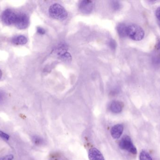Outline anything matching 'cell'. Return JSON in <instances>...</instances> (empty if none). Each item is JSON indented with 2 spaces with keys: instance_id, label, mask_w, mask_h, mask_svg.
Returning a JSON list of instances; mask_svg holds the SVG:
<instances>
[{
  "instance_id": "6da1fadb",
  "label": "cell",
  "mask_w": 160,
  "mask_h": 160,
  "mask_svg": "<svg viewBox=\"0 0 160 160\" xmlns=\"http://www.w3.org/2000/svg\"><path fill=\"white\" fill-rule=\"evenodd\" d=\"M50 15L53 18L63 20L66 19L68 13L65 8L58 3L52 5L49 9Z\"/></svg>"
},
{
  "instance_id": "4fadbf2b",
  "label": "cell",
  "mask_w": 160,
  "mask_h": 160,
  "mask_svg": "<svg viewBox=\"0 0 160 160\" xmlns=\"http://www.w3.org/2000/svg\"><path fill=\"white\" fill-rule=\"evenodd\" d=\"M33 142L36 145L39 146L41 145L44 143V140L41 137L38 136H34L33 137Z\"/></svg>"
},
{
  "instance_id": "30bf717a",
  "label": "cell",
  "mask_w": 160,
  "mask_h": 160,
  "mask_svg": "<svg viewBox=\"0 0 160 160\" xmlns=\"http://www.w3.org/2000/svg\"><path fill=\"white\" fill-rule=\"evenodd\" d=\"M28 40L27 38L23 35H18L12 38L11 42L12 43L17 45H22L26 44Z\"/></svg>"
},
{
  "instance_id": "2e32d148",
  "label": "cell",
  "mask_w": 160,
  "mask_h": 160,
  "mask_svg": "<svg viewBox=\"0 0 160 160\" xmlns=\"http://www.w3.org/2000/svg\"><path fill=\"white\" fill-rule=\"evenodd\" d=\"M156 16L158 20V23L160 27V7L158 8V9L156 10Z\"/></svg>"
},
{
  "instance_id": "7c38bea8",
  "label": "cell",
  "mask_w": 160,
  "mask_h": 160,
  "mask_svg": "<svg viewBox=\"0 0 160 160\" xmlns=\"http://www.w3.org/2000/svg\"><path fill=\"white\" fill-rule=\"evenodd\" d=\"M140 160H153L152 158L148 153L146 151H143L141 152L140 155Z\"/></svg>"
},
{
  "instance_id": "ac0fdd59",
  "label": "cell",
  "mask_w": 160,
  "mask_h": 160,
  "mask_svg": "<svg viewBox=\"0 0 160 160\" xmlns=\"http://www.w3.org/2000/svg\"><path fill=\"white\" fill-rule=\"evenodd\" d=\"M14 159V156L12 155H8L1 158L0 160H12Z\"/></svg>"
},
{
  "instance_id": "3957f363",
  "label": "cell",
  "mask_w": 160,
  "mask_h": 160,
  "mask_svg": "<svg viewBox=\"0 0 160 160\" xmlns=\"http://www.w3.org/2000/svg\"><path fill=\"white\" fill-rule=\"evenodd\" d=\"M119 145L121 149L127 150L132 154H137V149L129 136H124L120 141Z\"/></svg>"
},
{
  "instance_id": "52a82bcc",
  "label": "cell",
  "mask_w": 160,
  "mask_h": 160,
  "mask_svg": "<svg viewBox=\"0 0 160 160\" xmlns=\"http://www.w3.org/2000/svg\"><path fill=\"white\" fill-rule=\"evenodd\" d=\"M88 158L90 160H104L103 155L96 148H92L88 152Z\"/></svg>"
},
{
  "instance_id": "5b68a950",
  "label": "cell",
  "mask_w": 160,
  "mask_h": 160,
  "mask_svg": "<svg viewBox=\"0 0 160 160\" xmlns=\"http://www.w3.org/2000/svg\"><path fill=\"white\" fill-rule=\"evenodd\" d=\"M29 19L24 13H20L17 15V19L15 24L16 27L19 29H26L29 24Z\"/></svg>"
},
{
  "instance_id": "8992f818",
  "label": "cell",
  "mask_w": 160,
  "mask_h": 160,
  "mask_svg": "<svg viewBox=\"0 0 160 160\" xmlns=\"http://www.w3.org/2000/svg\"><path fill=\"white\" fill-rule=\"evenodd\" d=\"M94 7L93 1L85 0L80 2L79 8L80 11L83 14H89L92 12Z\"/></svg>"
},
{
  "instance_id": "9a60e30c",
  "label": "cell",
  "mask_w": 160,
  "mask_h": 160,
  "mask_svg": "<svg viewBox=\"0 0 160 160\" xmlns=\"http://www.w3.org/2000/svg\"><path fill=\"white\" fill-rule=\"evenodd\" d=\"M0 137L4 140L8 141L9 140V136L8 134H6L5 132L0 131Z\"/></svg>"
},
{
  "instance_id": "277c9868",
  "label": "cell",
  "mask_w": 160,
  "mask_h": 160,
  "mask_svg": "<svg viewBox=\"0 0 160 160\" xmlns=\"http://www.w3.org/2000/svg\"><path fill=\"white\" fill-rule=\"evenodd\" d=\"M17 15L14 11L10 9H7L3 12L2 15V22L6 25H11L16 22Z\"/></svg>"
},
{
  "instance_id": "d6986e66",
  "label": "cell",
  "mask_w": 160,
  "mask_h": 160,
  "mask_svg": "<svg viewBox=\"0 0 160 160\" xmlns=\"http://www.w3.org/2000/svg\"><path fill=\"white\" fill-rule=\"evenodd\" d=\"M50 160H66L64 158L61 156H54V157H52L51 158Z\"/></svg>"
},
{
  "instance_id": "603a6c76",
  "label": "cell",
  "mask_w": 160,
  "mask_h": 160,
  "mask_svg": "<svg viewBox=\"0 0 160 160\" xmlns=\"http://www.w3.org/2000/svg\"><path fill=\"white\" fill-rule=\"evenodd\" d=\"M2 71H1V70H0V80H1V78H2Z\"/></svg>"
},
{
  "instance_id": "ba28073f",
  "label": "cell",
  "mask_w": 160,
  "mask_h": 160,
  "mask_svg": "<svg viewBox=\"0 0 160 160\" xmlns=\"http://www.w3.org/2000/svg\"><path fill=\"white\" fill-rule=\"evenodd\" d=\"M124 130V127L122 125L118 124L114 126L111 130V135L115 139H118L122 135Z\"/></svg>"
},
{
  "instance_id": "9c48e42d",
  "label": "cell",
  "mask_w": 160,
  "mask_h": 160,
  "mask_svg": "<svg viewBox=\"0 0 160 160\" xmlns=\"http://www.w3.org/2000/svg\"><path fill=\"white\" fill-rule=\"evenodd\" d=\"M123 108V104L119 101H112L110 105V110L114 113H119L121 112Z\"/></svg>"
},
{
  "instance_id": "e0dca14e",
  "label": "cell",
  "mask_w": 160,
  "mask_h": 160,
  "mask_svg": "<svg viewBox=\"0 0 160 160\" xmlns=\"http://www.w3.org/2000/svg\"><path fill=\"white\" fill-rule=\"evenodd\" d=\"M109 45L112 49H115L116 48V43L115 41L113 39L110 40V42H109Z\"/></svg>"
},
{
  "instance_id": "5bb4252c",
  "label": "cell",
  "mask_w": 160,
  "mask_h": 160,
  "mask_svg": "<svg viewBox=\"0 0 160 160\" xmlns=\"http://www.w3.org/2000/svg\"><path fill=\"white\" fill-rule=\"evenodd\" d=\"M112 8L114 10H118L121 8V5H120V3L119 2H117V1H114L112 3Z\"/></svg>"
},
{
  "instance_id": "7a4b0ae2",
  "label": "cell",
  "mask_w": 160,
  "mask_h": 160,
  "mask_svg": "<svg viewBox=\"0 0 160 160\" xmlns=\"http://www.w3.org/2000/svg\"><path fill=\"white\" fill-rule=\"evenodd\" d=\"M144 34L143 29L137 24H131L127 27V36L132 40L136 41L142 40Z\"/></svg>"
},
{
  "instance_id": "ffe728a7",
  "label": "cell",
  "mask_w": 160,
  "mask_h": 160,
  "mask_svg": "<svg viewBox=\"0 0 160 160\" xmlns=\"http://www.w3.org/2000/svg\"><path fill=\"white\" fill-rule=\"evenodd\" d=\"M37 32L40 34H44L46 33L45 29L41 27H38Z\"/></svg>"
},
{
  "instance_id": "7402d4cb",
  "label": "cell",
  "mask_w": 160,
  "mask_h": 160,
  "mask_svg": "<svg viewBox=\"0 0 160 160\" xmlns=\"http://www.w3.org/2000/svg\"><path fill=\"white\" fill-rule=\"evenodd\" d=\"M157 47H158V49L160 50V39L158 41V45H157Z\"/></svg>"
},
{
  "instance_id": "8fae6325",
  "label": "cell",
  "mask_w": 160,
  "mask_h": 160,
  "mask_svg": "<svg viewBox=\"0 0 160 160\" xmlns=\"http://www.w3.org/2000/svg\"><path fill=\"white\" fill-rule=\"evenodd\" d=\"M127 27L128 26L123 23H119L118 25V33L121 37L127 36Z\"/></svg>"
},
{
  "instance_id": "44dd1931",
  "label": "cell",
  "mask_w": 160,
  "mask_h": 160,
  "mask_svg": "<svg viewBox=\"0 0 160 160\" xmlns=\"http://www.w3.org/2000/svg\"><path fill=\"white\" fill-rule=\"evenodd\" d=\"M4 97V94L3 92L2 91H0V101L2 100Z\"/></svg>"
}]
</instances>
